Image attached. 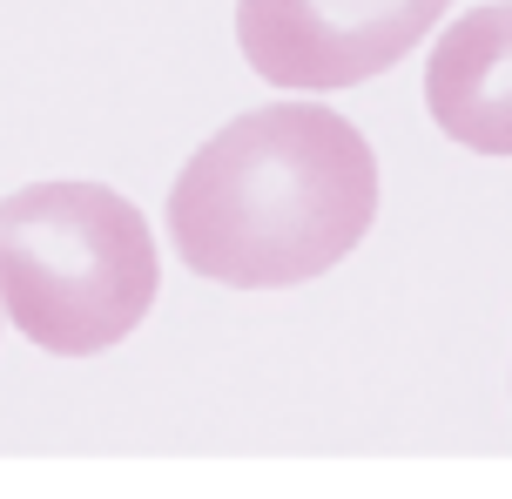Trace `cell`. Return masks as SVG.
Wrapping results in <instances>:
<instances>
[{"instance_id": "obj_1", "label": "cell", "mask_w": 512, "mask_h": 499, "mask_svg": "<svg viewBox=\"0 0 512 499\" xmlns=\"http://www.w3.org/2000/svg\"><path fill=\"white\" fill-rule=\"evenodd\" d=\"M378 216V156L317 102L250 108L182 162L169 189L176 257L230 290L310 284L351 257Z\"/></svg>"}, {"instance_id": "obj_2", "label": "cell", "mask_w": 512, "mask_h": 499, "mask_svg": "<svg viewBox=\"0 0 512 499\" xmlns=\"http://www.w3.org/2000/svg\"><path fill=\"white\" fill-rule=\"evenodd\" d=\"M162 257L142 210L102 183L0 196V311L54 358H95L149 317Z\"/></svg>"}, {"instance_id": "obj_3", "label": "cell", "mask_w": 512, "mask_h": 499, "mask_svg": "<svg viewBox=\"0 0 512 499\" xmlns=\"http://www.w3.org/2000/svg\"><path fill=\"white\" fill-rule=\"evenodd\" d=\"M452 0H236V48L277 88H358L398 68Z\"/></svg>"}, {"instance_id": "obj_4", "label": "cell", "mask_w": 512, "mask_h": 499, "mask_svg": "<svg viewBox=\"0 0 512 499\" xmlns=\"http://www.w3.org/2000/svg\"><path fill=\"white\" fill-rule=\"evenodd\" d=\"M425 108L472 156H512V0L472 7L425 61Z\"/></svg>"}]
</instances>
